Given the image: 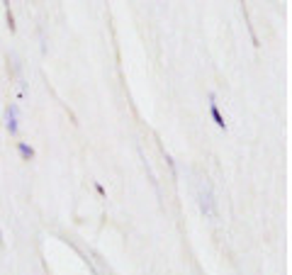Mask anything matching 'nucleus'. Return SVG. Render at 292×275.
<instances>
[{"mask_svg":"<svg viewBox=\"0 0 292 275\" xmlns=\"http://www.w3.org/2000/svg\"><path fill=\"white\" fill-rule=\"evenodd\" d=\"M212 114H214V120H217L219 127H224V120H222V114L217 112V108H214V105H212Z\"/></svg>","mask_w":292,"mask_h":275,"instance_id":"f03ea898","label":"nucleus"},{"mask_svg":"<svg viewBox=\"0 0 292 275\" xmlns=\"http://www.w3.org/2000/svg\"><path fill=\"white\" fill-rule=\"evenodd\" d=\"M20 151H22V154H24V156H27V158H30V156H32V148H27V146H24V144H22V146H20Z\"/></svg>","mask_w":292,"mask_h":275,"instance_id":"7ed1b4c3","label":"nucleus"},{"mask_svg":"<svg viewBox=\"0 0 292 275\" xmlns=\"http://www.w3.org/2000/svg\"><path fill=\"white\" fill-rule=\"evenodd\" d=\"M8 127H10V132H18V124H15V110L8 112Z\"/></svg>","mask_w":292,"mask_h":275,"instance_id":"f257e3e1","label":"nucleus"}]
</instances>
